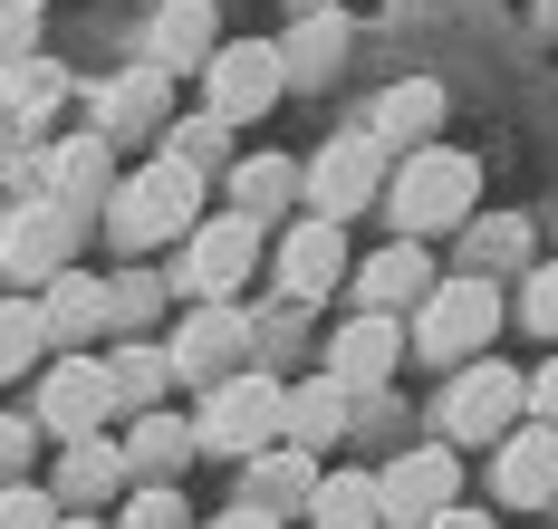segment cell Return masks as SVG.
<instances>
[{
	"instance_id": "obj_30",
	"label": "cell",
	"mask_w": 558,
	"mask_h": 529,
	"mask_svg": "<svg viewBox=\"0 0 558 529\" xmlns=\"http://www.w3.org/2000/svg\"><path fill=\"white\" fill-rule=\"evenodd\" d=\"M49 347V328H39V298H0V385L10 376H29Z\"/></svg>"
},
{
	"instance_id": "obj_6",
	"label": "cell",
	"mask_w": 558,
	"mask_h": 529,
	"mask_svg": "<svg viewBox=\"0 0 558 529\" xmlns=\"http://www.w3.org/2000/svg\"><path fill=\"white\" fill-rule=\"evenodd\" d=\"M386 145L366 135V125H347V135H328L308 164H299V193H308V212L318 222H356L366 202H386Z\"/></svg>"
},
{
	"instance_id": "obj_23",
	"label": "cell",
	"mask_w": 558,
	"mask_h": 529,
	"mask_svg": "<svg viewBox=\"0 0 558 529\" xmlns=\"http://www.w3.org/2000/svg\"><path fill=\"white\" fill-rule=\"evenodd\" d=\"M308 491H318V453H299V443H270V453H251V481H241V501H260V510H308Z\"/></svg>"
},
{
	"instance_id": "obj_33",
	"label": "cell",
	"mask_w": 558,
	"mask_h": 529,
	"mask_svg": "<svg viewBox=\"0 0 558 529\" xmlns=\"http://www.w3.org/2000/svg\"><path fill=\"white\" fill-rule=\"evenodd\" d=\"M0 529H58V501L39 481H0Z\"/></svg>"
},
{
	"instance_id": "obj_15",
	"label": "cell",
	"mask_w": 558,
	"mask_h": 529,
	"mask_svg": "<svg viewBox=\"0 0 558 529\" xmlns=\"http://www.w3.org/2000/svg\"><path fill=\"white\" fill-rule=\"evenodd\" d=\"M492 491L510 510H549L558 501V423H510L492 443Z\"/></svg>"
},
{
	"instance_id": "obj_36",
	"label": "cell",
	"mask_w": 558,
	"mask_h": 529,
	"mask_svg": "<svg viewBox=\"0 0 558 529\" xmlns=\"http://www.w3.org/2000/svg\"><path fill=\"white\" fill-rule=\"evenodd\" d=\"M29 453H39V423H29V414H0V481H20Z\"/></svg>"
},
{
	"instance_id": "obj_42",
	"label": "cell",
	"mask_w": 558,
	"mask_h": 529,
	"mask_svg": "<svg viewBox=\"0 0 558 529\" xmlns=\"http://www.w3.org/2000/svg\"><path fill=\"white\" fill-rule=\"evenodd\" d=\"M58 529H97V520H58Z\"/></svg>"
},
{
	"instance_id": "obj_34",
	"label": "cell",
	"mask_w": 558,
	"mask_h": 529,
	"mask_svg": "<svg viewBox=\"0 0 558 529\" xmlns=\"http://www.w3.org/2000/svg\"><path fill=\"white\" fill-rule=\"evenodd\" d=\"M125 529H183V501H173L165 481H145V491L125 501Z\"/></svg>"
},
{
	"instance_id": "obj_26",
	"label": "cell",
	"mask_w": 558,
	"mask_h": 529,
	"mask_svg": "<svg viewBox=\"0 0 558 529\" xmlns=\"http://www.w3.org/2000/svg\"><path fill=\"white\" fill-rule=\"evenodd\" d=\"M289 202H299V164L289 155H241L231 164V212L260 222V212H289Z\"/></svg>"
},
{
	"instance_id": "obj_27",
	"label": "cell",
	"mask_w": 558,
	"mask_h": 529,
	"mask_svg": "<svg viewBox=\"0 0 558 529\" xmlns=\"http://www.w3.org/2000/svg\"><path fill=\"white\" fill-rule=\"evenodd\" d=\"M193 453H203V443H193V423H173V414H135V433H125V471H155V481L183 471Z\"/></svg>"
},
{
	"instance_id": "obj_4",
	"label": "cell",
	"mask_w": 558,
	"mask_h": 529,
	"mask_svg": "<svg viewBox=\"0 0 558 529\" xmlns=\"http://www.w3.org/2000/svg\"><path fill=\"white\" fill-rule=\"evenodd\" d=\"M279 414H289V385H279L270 366H241V376H222V385H203L193 443H203V453H231V463H251V453H270V443H279Z\"/></svg>"
},
{
	"instance_id": "obj_14",
	"label": "cell",
	"mask_w": 558,
	"mask_h": 529,
	"mask_svg": "<svg viewBox=\"0 0 558 529\" xmlns=\"http://www.w3.org/2000/svg\"><path fill=\"white\" fill-rule=\"evenodd\" d=\"M270 270H279V298H289V308H318V298L356 270V260H347V222H318V212L289 222V241H279Z\"/></svg>"
},
{
	"instance_id": "obj_32",
	"label": "cell",
	"mask_w": 558,
	"mask_h": 529,
	"mask_svg": "<svg viewBox=\"0 0 558 529\" xmlns=\"http://www.w3.org/2000/svg\"><path fill=\"white\" fill-rule=\"evenodd\" d=\"M337 49H347V29H337V20H308V29H299V49H279V59H289V77H328Z\"/></svg>"
},
{
	"instance_id": "obj_20",
	"label": "cell",
	"mask_w": 558,
	"mask_h": 529,
	"mask_svg": "<svg viewBox=\"0 0 558 529\" xmlns=\"http://www.w3.org/2000/svg\"><path fill=\"white\" fill-rule=\"evenodd\" d=\"M356 280V308H424V290H434V260H424V241H386L376 260H356L347 270Z\"/></svg>"
},
{
	"instance_id": "obj_3",
	"label": "cell",
	"mask_w": 558,
	"mask_h": 529,
	"mask_svg": "<svg viewBox=\"0 0 558 529\" xmlns=\"http://www.w3.org/2000/svg\"><path fill=\"white\" fill-rule=\"evenodd\" d=\"M193 222H203V174L173 164V155H155L145 174H125L107 193V241L116 250H165V241H183Z\"/></svg>"
},
{
	"instance_id": "obj_28",
	"label": "cell",
	"mask_w": 558,
	"mask_h": 529,
	"mask_svg": "<svg viewBox=\"0 0 558 529\" xmlns=\"http://www.w3.org/2000/svg\"><path fill=\"white\" fill-rule=\"evenodd\" d=\"M107 376H116V405L155 414V395L173 385V356H165V347H116V356H107Z\"/></svg>"
},
{
	"instance_id": "obj_16",
	"label": "cell",
	"mask_w": 558,
	"mask_h": 529,
	"mask_svg": "<svg viewBox=\"0 0 558 529\" xmlns=\"http://www.w3.org/2000/svg\"><path fill=\"white\" fill-rule=\"evenodd\" d=\"M39 328H49V347H97L116 328V290L97 270H49L39 280Z\"/></svg>"
},
{
	"instance_id": "obj_43",
	"label": "cell",
	"mask_w": 558,
	"mask_h": 529,
	"mask_svg": "<svg viewBox=\"0 0 558 529\" xmlns=\"http://www.w3.org/2000/svg\"><path fill=\"white\" fill-rule=\"evenodd\" d=\"M0 125H10V116H0Z\"/></svg>"
},
{
	"instance_id": "obj_37",
	"label": "cell",
	"mask_w": 558,
	"mask_h": 529,
	"mask_svg": "<svg viewBox=\"0 0 558 529\" xmlns=\"http://www.w3.org/2000/svg\"><path fill=\"white\" fill-rule=\"evenodd\" d=\"M39 10L49 0H0V49H29L39 39Z\"/></svg>"
},
{
	"instance_id": "obj_19",
	"label": "cell",
	"mask_w": 558,
	"mask_h": 529,
	"mask_svg": "<svg viewBox=\"0 0 558 529\" xmlns=\"http://www.w3.org/2000/svg\"><path fill=\"white\" fill-rule=\"evenodd\" d=\"M434 125H444V87H434V77H395L386 97L366 107V135H376L386 155H414V145H434Z\"/></svg>"
},
{
	"instance_id": "obj_8",
	"label": "cell",
	"mask_w": 558,
	"mask_h": 529,
	"mask_svg": "<svg viewBox=\"0 0 558 529\" xmlns=\"http://www.w3.org/2000/svg\"><path fill=\"white\" fill-rule=\"evenodd\" d=\"M49 443H87V433H107L116 423V376H107V356H87V347H68L39 376V414H29Z\"/></svg>"
},
{
	"instance_id": "obj_17",
	"label": "cell",
	"mask_w": 558,
	"mask_h": 529,
	"mask_svg": "<svg viewBox=\"0 0 558 529\" xmlns=\"http://www.w3.org/2000/svg\"><path fill=\"white\" fill-rule=\"evenodd\" d=\"M213 49H222V10H213V0H165V10H155V29H145V59L165 67V77L213 67Z\"/></svg>"
},
{
	"instance_id": "obj_11",
	"label": "cell",
	"mask_w": 558,
	"mask_h": 529,
	"mask_svg": "<svg viewBox=\"0 0 558 529\" xmlns=\"http://www.w3.org/2000/svg\"><path fill=\"white\" fill-rule=\"evenodd\" d=\"M251 347H260V328H251L231 298H203V308L173 328L165 356H173V376H183V385H222V376H241V366H251Z\"/></svg>"
},
{
	"instance_id": "obj_25",
	"label": "cell",
	"mask_w": 558,
	"mask_h": 529,
	"mask_svg": "<svg viewBox=\"0 0 558 529\" xmlns=\"http://www.w3.org/2000/svg\"><path fill=\"white\" fill-rule=\"evenodd\" d=\"M308 520H318V529H386L376 471H318V491H308Z\"/></svg>"
},
{
	"instance_id": "obj_40",
	"label": "cell",
	"mask_w": 558,
	"mask_h": 529,
	"mask_svg": "<svg viewBox=\"0 0 558 529\" xmlns=\"http://www.w3.org/2000/svg\"><path fill=\"white\" fill-rule=\"evenodd\" d=\"M213 529H279V510H260V501H231Z\"/></svg>"
},
{
	"instance_id": "obj_29",
	"label": "cell",
	"mask_w": 558,
	"mask_h": 529,
	"mask_svg": "<svg viewBox=\"0 0 558 529\" xmlns=\"http://www.w3.org/2000/svg\"><path fill=\"white\" fill-rule=\"evenodd\" d=\"M462 260H472L482 280L510 270V260H530V222H520V212H501V222H482V212H472V222H462Z\"/></svg>"
},
{
	"instance_id": "obj_5",
	"label": "cell",
	"mask_w": 558,
	"mask_h": 529,
	"mask_svg": "<svg viewBox=\"0 0 558 529\" xmlns=\"http://www.w3.org/2000/svg\"><path fill=\"white\" fill-rule=\"evenodd\" d=\"M530 414V376L520 366H501V356H472V366H452V385H444V405H434V443H501L510 423Z\"/></svg>"
},
{
	"instance_id": "obj_39",
	"label": "cell",
	"mask_w": 558,
	"mask_h": 529,
	"mask_svg": "<svg viewBox=\"0 0 558 529\" xmlns=\"http://www.w3.org/2000/svg\"><path fill=\"white\" fill-rule=\"evenodd\" d=\"M530 423H558V356L530 376Z\"/></svg>"
},
{
	"instance_id": "obj_21",
	"label": "cell",
	"mask_w": 558,
	"mask_h": 529,
	"mask_svg": "<svg viewBox=\"0 0 558 529\" xmlns=\"http://www.w3.org/2000/svg\"><path fill=\"white\" fill-rule=\"evenodd\" d=\"M116 193V145L107 135H68V145H49V202H68V212H107Z\"/></svg>"
},
{
	"instance_id": "obj_38",
	"label": "cell",
	"mask_w": 558,
	"mask_h": 529,
	"mask_svg": "<svg viewBox=\"0 0 558 529\" xmlns=\"http://www.w3.org/2000/svg\"><path fill=\"white\" fill-rule=\"evenodd\" d=\"M116 290V328H125V318H145V308H155V280H145V270H125V280H107Z\"/></svg>"
},
{
	"instance_id": "obj_18",
	"label": "cell",
	"mask_w": 558,
	"mask_h": 529,
	"mask_svg": "<svg viewBox=\"0 0 558 529\" xmlns=\"http://www.w3.org/2000/svg\"><path fill=\"white\" fill-rule=\"evenodd\" d=\"M337 433H356V395L337 385L328 366L308 376V385H289V414H279V443H299V453H328Z\"/></svg>"
},
{
	"instance_id": "obj_35",
	"label": "cell",
	"mask_w": 558,
	"mask_h": 529,
	"mask_svg": "<svg viewBox=\"0 0 558 529\" xmlns=\"http://www.w3.org/2000/svg\"><path fill=\"white\" fill-rule=\"evenodd\" d=\"M520 318H530L539 337H558V260H549V270H530V290H520Z\"/></svg>"
},
{
	"instance_id": "obj_41",
	"label": "cell",
	"mask_w": 558,
	"mask_h": 529,
	"mask_svg": "<svg viewBox=\"0 0 558 529\" xmlns=\"http://www.w3.org/2000/svg\"><path fill=\"white\" fill-rule=\"evenodd\" d=\"M424 529H492V510H462V501H452V510H434Z\"/></svg>"
},
{
	"instance_id": "obj_24",
	"label": "cell",
	"mask_w": 558,
	"mask_h": 529,
	"mask_svg": "<svg viewBox=\"0 0 558 529\" xmlns=\"http://www.w3.org/2000/svg\"><path fill=\"white\" fill-rule=\"evenodd\" d=\"M107 491H125V443H107V433H87V443H68V463H58L49 501H107Z\"/></svg>"
},
{
	"instance_id": "obj_1",
	"label": "cell",
	"mask_w": 558,
	"mask_h": 529,
	"mask_svg": "<svg viewBox=\"0 0 558 529\" xmlns=\"http://www.w3.org/2000/svg\"><path fill=\"white\" fill-rule=\"evenodd\" d=\"M472 202H482V164H472L462 145H414V155L386 174V212H395V232H404V241L462 232Z\"/></svg>"
},
{
	"instance_id": "obj_9",
	"label": "cell",
	"mask_w": 558,
	"mask_h": 529,
	"mask_svg": "<svg viewBox=\"0 0 558 529\" xmlns=\"http://www.w3.org/2000/svg\"><path fill=\"white\" fill-rule=\"evenodd\" d=\"M203 97H213V116L222 125H260L289 97V59H279V39H222L213 67H203Z\"/></svg>"
},
{
	"instance_id": "obj_7",
	"label": "cell",
	"mask_w": 558,
	"mask_h": 529,
	"mask_svg": "<svg viewBox=\"0 0 558 529\" xmlns=\"http://www.w3.org/2000/svg\"><path fill=\"white\" fill-rule=\"evenodd\" d=\"M251 270H260V222H251V212H213V222L183 232V260H173L165 280L203 308V298H231Z\"/></svg>"
},
{
	"instance_id": "obj_13",
	"label": "cell",
	"mask_w": 558,
	"mask_h": 529,
	"mask_svg": "<svg viewBox=\"0 0 558 529\" xmlns=\"http://www.w3.org/2000/svg\"><path fill=\"white\" fill-rule=\"evenodd\" d=\"M404 318H386V308H356L347 328L328 337V376L347 385V395H386V376L404 366Z\"/></svg>"
},
{
	"instance_id": "obj_31",
	"label": "cell",
	"mask_w": 558,
	"mask_h": 529,
	"mask_svg": "<svg viewBox=\"0 0 558 529\" xmlns=\"http://www.w3.org/2000/svg\"><path fill=\"white\" fill-rule=\"evenodd\" d=\"M222 145H231L222 116H183V125L165 135V155H173V164H193V174H213V164H222Z\"/></svg>"
},
{
	"instance_id": "obj_22",
	"label": "cell",
	"mask_w": 558,
	"mask_h": 529,
	"mask_svg": "<svg viewBox=\"0 0 558 529\" xmlns=\"http://www.w3.org/2000/svg\"><path fill=\"white\" fill-rule=\"evenodd\" d=\"M165 116H173V77H165L155 59H145V67H125L107 97H97V135H107V145H116V135H155Z\"/></svg>"
},
{
	"instance_id": "obj_12",
	"label": "cell",
	"mask_w": 558,
	"mask_h": 529,
	"mask_svg": "<svg viewBox=\"0 0 558 529\" xmlns=\"http://www.w3.org/2000/svg\"><path fill=\"white\" fill-rule=\"evenodd\" d=\"M68 250H77V212L49 202V193H29L0 222V280H49V270H68Z\"/></svg>"
},
{
	"instance_id": "obj_10",
	"label": "cell",
	"mask_w": 558,
	"mask_h": 529,
	"mask_svg": "<svg viewBox=\"0 0 558 529\" xmlns=\"http://www.w3.org/2000/svg\"><path fill=\"white\" fill-rule=\"evenodd\" d=\"M376 501H386V529H424L434 510L462 501V453L452 443H414V453H395L376 471Z\"/></svg>"
},
{
	"instance_id": "obj_2",
	"label": "cell",
	"mask_w": 558,
	"mask_h": 529,
	"mask_svg": "<svg viewBox=\"0 0 558 529\" xmlns=\"http://www.w3.org/2000/svg\"><path fill=\"white\" fill-rule=\"evenodd\" d=\"M501 337V280H482V270H452L424 290V308L404 318V347L424 356V366H472V356Z\"/></svg>"
}]
</instances>
